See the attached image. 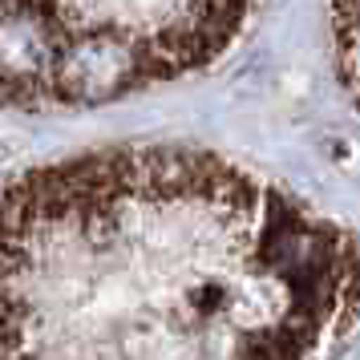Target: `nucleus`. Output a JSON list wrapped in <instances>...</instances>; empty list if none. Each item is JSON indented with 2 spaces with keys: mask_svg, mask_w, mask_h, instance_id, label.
Segmentation results:
<instances>
[{
  "mask_svg": "<svg viewBox=\"0 0 360 360\" xmlns=\"http://www.w3.org/2000/svg\"><path fill=\"white\" fill-rule=\"evenodd\" d=\"M259 0H0V105L85 110L186 77Z\"/></svg>",
  "mask_w": 360,
  "mask_h": 360,
  "instance_id": "f03ea898",
  "label": "nucleus"
},
{
  "mask_svg": "<svg viewBox=\"0 0 360 360\" xmlns=\"http://www.w3.org/2000/svg\"><path fill=\"white\" fill-rule=\"evenodd\" d=\"M332 49L340 82L360 101V0H332Z\"/></svg>",
  "mask_w": 360,
  "mask_h": 360,
  "instance_id": "7ed1b4c3",
  "label": "nucleus"
},
{
  "mask_svg": "<svg viewBox=\"0 0 360 360\" xmlns=\"http://www.w3.org/2000/svg\"><path fill=\"white\" fill-rule=\"evenodd\" d=\"M360 243L207 150L122 146L0 186V360H320Z\"/></svg>",
  "mask_w": 360,
  "mask_h": 360,
  "instance_id": "f257e3e1",
  "label": "nucleus"
}]
</instances>
